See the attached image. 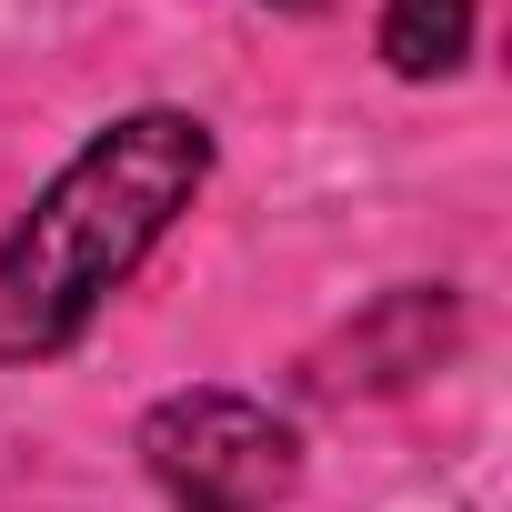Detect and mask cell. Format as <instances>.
Instances as JSON below:
<instances>
[{"label": "cell", "mask_w": 512, "mask_h": 512, "mask_svg": "<svg viewBox=\"0 0 512 512\" xmlns=\"http://www.w3.org/2000/svg\"><path fill=\"white\" fill-rule=\"evenodd\" d=\"M472 11H482V0H382V31H372L382 71H392V81H442V71H462Z\"/></svg>", "instance_id": "277c9868"}, {"label": "cell", "mask_w": 512, "mask_h": 512, "mask_svg": "<svg viewBox=\"0 0 512 512\" xmlns=\"http://www.w3.org/2000/svg\"><path fill=\"white\" fill-rule=\"evenodd\" d=\"M262 11H302V21H312V11H332V0H262Z\"/></svg>", "instance_id": "5b68a950"}, {"label": "cell", "mask_w": 512, "mask_h": 512, "mask_svg": "<svg viewBox=\"0 0 512 512\" xmlns=\"http://www.w3.org/2000/svg\"><path fill=\"white\" fill-rule=\"evenodd\" d=\"M141 472L171 512H282L302 492V432L251 392H171L141 412Z\"/></svg>", "instance_id": "7a4b0ae2"}, {"label": "cell", "mask_w": 512, "mask_h": 512, "mask_svg": "<svg viewBox=\"0 0 512 512\" xmlns=\"http://www.w3.org/2000/svg\"><path fill=\"white\" fill-rule=\"evenodd\" d=\"M452 342V292L432 282H402L372 322H352V342L342 352H322L312 362V392H392V382H412V372H432V352Z\"/></svg>", "instance_id": "3957f363"}, {"label": "cell", "mask_w": 512, "mask_h": 512, "mask_svg": "<svg viewBox=\"0 0 512 512\" xmlns=\"http://www.w3.org/2000/svg\"><path fill=\"white\" fill-rule=\"evenodd\" d=\"M211 181V121L201 111H121L101 121L51 181L41 201L0 231V372L71 352L101 302L161 251V231L201 201Z\"/></svg>", "instance_id": "6da1fadb"}]
</instances>
